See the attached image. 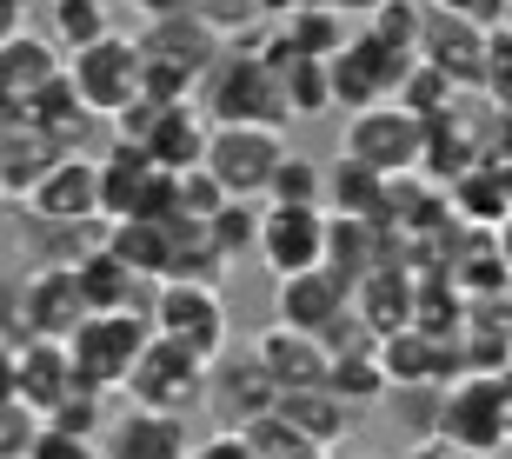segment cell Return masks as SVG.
<instances>
[{
  "instance_id": "6da1fadb",
  "label": "cell",
  "mask_w": 512,
  "mask_h": 459,
  "mask_svg": "<svg viewBox=\"0 0 512 459\" xmlns=\"http://www.w3.org/2000/svg\"><path fill=\"white\" fill-rule=\"evenodd\" d=\"M193 107H200L213 127H273V134L293 127V120H286V100H280V80L266 74L247 47H227V54L213 60Z\"/></svg>"
},
{
  "instance_id": "7a4b0ae2",
  "label": "cell",
  "mask_w": 512,
  "mask_h": 459,
  "mask_svg": "<svg viewBox=\"0 0 512 459\" xmlns=\"http://www.w3.org/2000/svg\"><path fill=\"white\" fill-rule=\"evenodd\" d=\"M147 333L153 340H173L200 353V360H220L233 340V313H227V293L220 287H193V280H160L147 306Z\"/></svg>"
},
{
  "instance_id": "3957f363",
  "label": "cell",
  "mask_w": 512,
  "mask_h": 459,
  "mask_svg": "<svg viewBox=\"0 0 512 459\" xmlns=\"http://www.w3.org/2000/svg\"><path fill=\"white\" fill-rule=\"evenodd\" d=\"M120 393H127V406H147V413H167V420H193L207 406V360L173 340H147Z\"/></svg>"
},
{
  "instance_id": "277c9868",
  "label": "cell",
  "mask_w": 512,
  "mask_h": 459,
  "mask_svg": "<svg viewBox=\"0 0 512 459\" xmlns=\"http://www.w3.org/2000/svg\"><path fill=\"white\" fill-rule=\"evenodd\" d=\"M147 340H153V333H147L140 313H87V320H80L60 346H67L74 380L87 386V393H120Z\"/></svg>"
},
{
  "instance_id": "5b68a950",
  "label": "cell",
  "mask_w": 512,
  "mask_h": 459,
  "mask_svg": "<svg viewBox=\"0 0 512 459\" xmlns=\"http://www.w3.org/2000/svg\"><path fill=\"white\" fill-rule=\"evenodd\" d=\"M419 140H426V120H413L399 100H380V107L346 114L340 160L380 173V180H399V173H419Z\"/></svg>"
},
{
  "instance_id": "8992f818",
  "label": "cell",
  "mask_w": 512,
  "mask_h": 459,
  "mask_svg": "<svg viewBox=\"0 0 512 459\" xmlns=\"http://www.w3.org/2000/svg\"><path fill=\"white\" fill-rule=\"evenodd\" d=\"M433 440L459 446V453H499L512 440V413L499 400V373H459L453 393L439 386V420H433Z\"/></svg>"
},
{
  "instance_id": "52a82bcc",
  "label": "cell",
  "mask_w": 512,
  "mask_h": 459,
  "mask_svg": "<svg viewBox=\"0 0 512 459\" xmlns=\"http://www.w3.org/2000/svg\"><path fill=\"white\" fill-rule=\"evenodd\" d=\"M67 87H74V100L94 120H114L140 94V47H133V34L114 27V34L87 40L80 54H67Z\"/></svg>"
},
{
  "instance_id": "ba28073f",
  "label": "cell",
  "mask_w": 512,
  "mask_h": 459,
  "mask_svg": "<svg viewBox=\"0 0 512 459\" xmlns=\"http://www.w3.org/2000/svg\"><path fill=\"white\" fill-rule=\"evenodd\" d=\"M413 54H399L386 40H373L366 27H353L340 54L326 60V87H333V107L340 114H360V107H380V100L399 94V80H406Z\"/></svg>"
},
{
  "instance_id": "9c48e42d",
  "label": "cell",
  "mask_w": 512,
  "mask_h": 459,
  "mask_svg": "<svg viewBox=\"0 0 512 459\" xmlns=\"http://www.w3.org/2000/svg\"><path fill=\"white\" fill-rule=\"evenodd\" d=\"M280 153H286V134H273V127H213L200 167L220 180L227 200H266V180L280 167Z\"/></svg>"
},
{
  "instance_id": "30bf717a",
  "label": "cell",
  "mask_w": 512,
  "mask_h": 459,
  "mask_svg": "<svg viewBox=\"0 0 512 459\" xmlns=\"http://www.w3.org/2000/svg\"><path fill=\"white\" fill-rule=\"evenodd\" d=\"M253 253L266 260L273 280H293V273L320 267L326 260V213L320 207H260V240Z\"/></svg>"
},
{
  "instance_id": "8fae6325",
  "label": "cell",
  "mask_w": 512,
  "mask_h": 459,
  "mask_svg": "<svg viewBox=\"0 0 512 459\" xmlns=\"http://www.w3.org/2000/svg\"><path fill=\"white\" fill-rule=\"evenodd\" d=\"M27 220H100V167L94 153H60L34 187L20 193Z\"/></svg>"
},
{
  "instance_id": "7c38bea8",
  "label": "cell",
  "mask_w": 512,
  "mask_h": 459,
  "mask_svg": "<svg viewBox=\"0 0 512 459\" xmlns=\"http://www.w3.org/2000/svg\"><path fill=\"white\" fill-rule=\"evenodd\" d=\"M419 67H433L459 87V94H479V67H486V27L479 20H459V14H426L419 20V47H413Z\"/></svg>"
},
{
  "instance_id": "4fadbf2b",
  "label": "cell",
  "mask_w": 512,
  "mask_h": 459,
  "mask_svg": "<svg viewBox=\"0 0 512 459\" xmlns=\"http://www.w3.org/2000/svg\"><path fill=\"white\" fill-rule=\"evenodd\" d=\"M87 320L74 267H27L20 273V340H67Z\"/></svg>"
},
{
  "instance_id": "5bb4252c",
  "label": "cell",
  "mask_w": 512,
  "mask_h": 459,
  "mask_svg": "<svg viewBox=\"0 0 512 459\" xmlns=\"http://www.w3.org/2000/svg\"><path fill=\"white\" fill-rule=\"evenodd\" d=\"M346 306H353V280H340L333 267H306V273H293V280L273 287V326H293V333H313L320 340Z\"/></svg>"
},
{
  "instance_id": "9a60e30c",
  "label": "cell",
  "mask_w": 512,
  "mask_h": 459,
  "mask_svg": "<svg viewBox=\"0 0 512 459\" xmlns=\"http://www.w3.org/2000/svg\"><path fill=\"white\" fill-rule=\"evenodd\" d=\"M100 459H187L193 433L187 420H167V413H147V406H120L114 420L100 426Z\"/></svg>"
},
{
  "instance_id": "2e32d148",
  "label": "cell",
  "mask_w": 512,
  "mask_h": 459,
  "mask_svg": "<svg viewBox=\"0 0 512 459\" xmlns=\"http://www.w3.org/2000/svg\"><path fill=\"white\" fill-rule=\"evenodd\" d=\"M273 400H280V386L260 373L253 353H220V360L207 366V406L220 413V426L260 420V413H273Z\"/></svg>"
},
{
  "instance_id": "e0dca14e",
  "label": "cell",
  "mask_w": 512,
  "mask_h": 459,
  "mask_svg": "<svg viewBox=\"0 0 512 459\" xmlns=\"http://www.w3.org/2000/svg\"><path fill=\"white\" fill-rule=\"evenodd\" d=\"M133 47H140L147 60H167V67L193 74V80H207V67L227 54V40L213 34L207 20H193V14H160V20H147V27L133 34Z\"/></svg>"
},
{
  "instance_id": "ac0fdd59",
  "label": "cell",
  "mask_w": 512,
  "mask_h": 459,
  "mask_svg": "<svg viewBox=\"0 0 512 459\" xmlns=\"http://www.w3.org/2000/svg\"><path fill=\"white\" fill-rule=\"evenodd\" d=\"M7 360H14V400L34 406L40 420H47V413H54V406L80 386L74 380V360H67V346H60V340H14Z\"/></svg>"
},
{
  "instance_id": "d6986e66",
  "label": "cell",
  "mask_w": 512,
  "mask_h": 459,
  "mask_svg": "<svg viewBox=\"0 0 512 459\" xmlns=\"http://www.w3.org/2000/svg\"><path fill=\"white\" fill-rule=\"evenodd\" d=\"M247 353L260 360V373L280 386V393H306V386H326V346L313 340V333H293V326H266V333H253Z\"/></svg>"
},
{
  "instance_id": "ffe728a7",
  "label": "cell",
  "mask_w": 512,
  "mask_h": 459,
  "mask_svg": "<svg viewBox=\"0 0 512 459\" xmlns=\"http://www.w3.org/2000/svg\"><path fill=\"white\" fill-rule=\"evenodd\" d=\"M74 287H80V306H87V313H140V320H147L160 280H140L127 260H114V253L100 247L74 267Z\"/></svg>"
},
{
  "instance_id": "44dd1931",
  "label": "cell",
  "mask_w": 512,
  "mask_h": 459,
  "mask_svg": "<svg viewBox=\"0 0 512 459\" xmlns=\"http://www.w3.org/2000/svg\"><path fill=\"white\" fill-rule=\"evenodd\" d=\"M107 247V220H27L20 213V267H80Z\"/></svg>"
},
{
  "instance_id": "7402d4cb",
  "label": "cell",
  "mask_w": 512,
  "mask_h": 459,
  "mask_svg": "<svg viewBox=\"0 0 512 459\" xmlns=\"http://www.w3.org/2000/svg\"><path fill=\"white\" fill-rule=\"evenodd\" d=\"M207 134H213V120L200 114L193 100H180V107H160V120H153V134L140 140V153H147L153 173H187V167H200Z\"/></svg>"
},
{
  "instance_id": "603a6c76",
  "label": "cell",
  "mask_w": 512,
  "mask_h": 459,
  "mask_svg": "<svg viewBox=\"0 0 512 459\" xmlns=\"http://www.w3.org/2000/svg\"><path fill=\"white\" fill-rule=\"evenodd\" d=\"M273 413H280V420L293 426V433H300L313 453H333V446H340L346 433L360 426V413H353L340 393H326V386H306V393H280V400H273Z\"/></svg>"
},
{
  "instance_id": "cb8c5ba5",
  "label": "cell",
  "mask_w": 512,
  "mask_h": 459,
  "mask_svg": "<svg viewBox=\"0 0 512 459\" xmlns=\"http://www.w3.org/2000/svg\"><path fill=\"white\" fill-rule=\"evenodd\" d=\"M353 313L366 320L373 340L399 333V326H413V273L406 267H373L353 280Z\"/></svg>"
},
{
  "instance_id": "d4e9b609",
  "label": "cell",
  "mask_w": 512,
  "mask_h": 459,
  "mask_svg": "<svg viewBox=\"0 0 512 459\" xmlns=\"http://www.w3.org/2000/svg\"><path fill=\"white\" fill-rule=\"evenodd\" d=\"M60 67H67V54H60L47 34H14L7 47H0V94L14 100V107H27V100L47 87V80H60Z\"/></svg>"
},
{
  "instance_id": "484cf974",
  "label": "cell",
  "mask_w": 512,
  "mask_h": 459,
  "mask_svg": "<svg viewBox=\"0 0 512 459\" xmlns=\"http://www.w3.org/2000/svg\"><path fill=\"white\" fill-rule=\"evenodd\" d=\"M54 160H60V140L40 134L34 120H7V127H0V193H7V200H20Z\"/></svg>"
},
{
  "instance_id": "4316f807",
  "label": "cell",
  "mask_w": 512,
  "mask_h": 459,
  "mask_svg": "<svg viewBox=\"0 0 512 459\" xmlns=\"http://www.w3.org/2000/svg\"><path fill=\"white\" fill-rule=\"evenodd\" d=\"M94 167H100V220H133L140 200H147V180H153L147 153L114 140L107 153H94Z\"/></svg>"
},
{
  "instance_id": "83f0119b",
  "label": "cell",
  "mask_w": 512,
  "mask_h": 459,
  "mask_svg": "<svg viewBox=\"0 0 512 459\" xmlns=\"http://www.w3.org/2000/svg\"><path fill=\"white\" fill-rule=\"evenodd\" d=\"M446 207H453V220H459V227L493 233L499 220L512 213V193H506V180H499V173L486 167V160H479V167H466V173L453 180V187H446Z\"/></svg>"
},
{
  "instance_id": "f1b7e54d",
  "label": "cell",
  "mask_w": 512,
  "mask_h": 459,
  "mask_svg": "<svg viewBox=\"0 0 512 459\" xmlns=\"http://www.w3.org/2000/svg\"><path fill=\"white\" fill-rule=\"evenodd\" d=\"M380 200H386L380 173L353 167V160L320 167V213H340V220H380Z\"/></svg>"
},
{
  "instance_id": "f546056e",
  "label": "cell",
  "mask_w": 512,
  "mask_h": 459,
  "mask_svg": "<svg viewBox=\"0 0 512 459\" xmlns=\"http://www.w3.org/2000/svg\"><path fill=\"white\" fill-rule=\"evenodd\" d=\"M107 253L127 260L140 280H167V253H173V220H107Z\"/></svg>"
},
{
  "instance_id": "4dcf8cb0",
  "label": "cell",
  "mask_w": 512,
  "mask_h": 459,
  "mask_svg": "<svg viewBox=\"0 0 512 459\" xmlns=\"http://www.w3.org/2000/svg\"><path fill=\"white\" fill-rule=\"evenodd\" d=\"M273 27L286 34V47H293L300 60H333L346 40H353V20L333 14L326 0H313V7H300V14H286V20H273Z\"/></svg>"
},
{
  "instance_id": "1f68e13d",
  "label": "cell",
  "mask_w": 512,
  "mask_h": 459,
  "mask_svg": "<svg viewBox=\"0 0 512 459\" xmlns=\"http://www.w3.org/2000/svg\"><path fill=\"white\" fill-rule=\"evenodd\" d=\"M100 34H114V7L107 0H47V40L60 54H80Z\"/></svg>"
},
{
  "instance_id": "d6a6232c",
  "label": "cell",
  "mask_w": 512,
  "mask_h": 459,
  "mask_svg": "<svg viewBox=\"0 0 512 459\" xmlns=\"http://www.w3.org/2000/svg\"><path fill=\"white\" fill-rule=\"evenodd\" d=\"M280 100H286V120H326L333 114V87H326V60H286L280 74Z\"/></svg>"
},
{
  "instance_id": "836d02e7",
  "label": "cell",
  "mask_w": 512,
  "mask_h": 459,
  "mask_svg": "<svg viewBox=\"0 0 512 459\" xmlns=\"http://www.w3.org/2000/svg\"><path fill=\"white\" fill-rule=\"evenodd\" d=\"M326 393H340L353 413L386 400V373L373 360V346H360V353H326Z\"/></svg>"
},
{
  "instance_id": "e575fe53",
  "label": "cell",
  "mask_w": 512,
  "mask_h": 459,
  "mask_svg": "<svg viewBox=\"0 0 512 459\" xmlns=\"http://www.w3.org/2000/svg\"><path fill=\"white\" fill-rule=\"evenodd\" d=\"M393 100H399V107H406L413 120H446V114H453V107H459L466 94H459V87H453L446 74H433V67H419V60H413Z\"/></svg>"
},
{
  "instance_id": "d590c367",
  "label": "cell",
  "mask_w": 512,
  "mask_h": 459,
  "mask_svg": "<svg viewBox=\"0 0 512 459\" xmlns=\"http://www.w3.org/2000/svg\"><path fill=\"white\" fill-rule=\"evenodd\" d=\"M260 207H320V160H306V153L286 147L273 180H266V200Z\"/></svg>"
},
{
  "instance_id": "8d00e7d4",
  "label": "cell",
  "mask_w": 512,
  "mask_h": 459,
  "mask_svg": "<svg viewBox=\"0 0 512 459\" xmlns=\"http://www.w3.org/2000/svg\"><path fill=\"white\" fill-rule=\"evenodd\" d=\"M207 240H213V253L220 260H247L253 253V240H260V200H227V207L207 220Z\"/></svg>"
},
{
  "instance_id": "74e56055",
  "label": "cell",
  "mask_w": 512,
  "mask_h": 459,
  "mask_svg": "<svg viewBox=\"0 0 512 459\" xmlns=\"http://www.w3.org/2000/svg\"><path fill=\"white\" fill-rule=\"evenodd\" d=\"M40 426H54V433H67V440H100V426H107V393L74 386V393H67V400H60Z\"/></svg>"
},
{
  "instance_id": "f35d334b",
  "label": "cell",
  "mask_w": 512,
  "mask_h": 459,
  "mask_svg": "<svg viewBox=\"0 0 512 459\" xmlns=\"http://www.w3.org/2000/svg\"><path fill=\"white\" fill-rule=\"evenodd\" d=\"M419 20H426L419 0H380V7L366 14V34L386 40V47H399V54H413L419 47Z\"/></svg>"
},
{
  "instance_id": "ab89813d",
  "label": "cell",
  "mask_w": 512,
  "mask_h": 459,
  "mask_svg": "<svg viewBox=\"0 0 512 459\" xmlns=\"http://www.w3.org/2000/svg\"><path fill=\"white\" fill-rule=\"evenodd\" d=\"M220 207H227V193H220V180H213L207 167L173 173V213H180V220H200V227H207Z\"/></svg>"
},
{
  "instance_id": "60d3db41",
  "label": "cell",
  "mask_w": 512,
  "mask_h": 459,
  "mask_svg": "<svg viewBox=\"0 0 512 459\" xmlns=\"http://www.w3.org/2000/svg\"><path fill=\"white\" fill-rule=\"evenodd\" d=\"M187 14H193V20H207L220 40H247L253 27H260V0H193Z\"/></svg>"
},
{
  "instance_id": "b9f144b4",
  "label": "cell",
  "mask_w": 512,
  "mask_h": 459,
  "mask_svg": "<svg viewBox=\"0 0 512 459\" xmlns=\"http://www.w3.org/2000/svg\"><path fill=\"white\" fill-rule=\"evenodd\" d=\"M34 433H40L34 406H20V400L0 406V459H27V453H34Z\"/></svg>"
},
{
  "instance_id": "7bdbcfd3",
  "label": "cell",
  "mask_w": 512,
  "mask_h": 459,
  "mask_svg": "<svg viewBox=\"0 0 512 459\" xmlns=\"http://www.w3.org/2000/svg\"><path fill=\"white\" fill-rule=\"evenodd\" d=\"M27 459H100V446L94 440H67V433H54V426H40Z\"/></svg>"
},
{
  "instance_id": "ee69618b",
  "label": "cell",
  "mask_w": 512,
  "mask_h": 459,
  "mask_svg": "<svg viewBox=\"0 0 512 459\" xmlns=\"http://www.w3.org/2000/svg\"><path fill=\"white\" fill-rule=\"evenodd\" d=\"M187 459H253V446L233 433V426H220V433H207V440H193Z\"/></svg>"
},
{
  "instance_id": "f6af8a7d",
  "label": "cell",
  "mask_w": 512,
  "mask_h": 459,
  "mask_svg": "<svg viewBox=\"0 0 512 459\" xmlns=\"http://www.w3.org/2000/svg\"><path fill=\"white\" fill-rule=\"evenodd\" d=\"M426 14H459V20H479V27H499L506 20V7H493V0H419Z\"/></svg>"
},
{
  "instance_id": "bcb514c9",
  "label": "cell",
  "mask_w": 512,
  "mask_h": 459,
  "mask_svg": "<svg viewBox=\"0 0 512 459\" xmlns=\"http://www.w3.org/2000/svg\"><path fill=\"white\" fill-rule=\"evenodd\" d=\"M0 326L20 340V273H0Z\"/></svg>"
},
{
  "instance_id": "7dc6e473",
  "label": "cell",
  "mask_w": 512,
  "mask_h": 459,
  "mask_svg": "<svg viewBox=\"0 0 512 459\" xmlns=\"http://www.w3.org/2000/svg\"><path fill=\"white\" fill-rule=\"evenodd\" d=\"M27 20H34V7H27V0H0V47H7L14 34H27Z\"/></svg>"
},
{
  "instance_id": "c3c4849f",
  "label": "cell",
  "mask_w": 512,
  "mask_h": 459,
  "mask_svg": "<svg viewBox=\"0 0 512 459\" xmlns=\"http://www.w3.org/2000/svg\"><path fill=\"white\" fill-rule=\"evenodd\" d=\"M127 7H133L140 20H160V14H187L193 0H127Z\"/></svg>"
},
{
  "instance_id": "681fc988",
  "label": "cell",
  "mask_w": 512,
  "mask_h": 459,
  "mask_svg": "<svg viewBox=\"0 0 512 459\" xmlns=\"http://www.w3.org/2000/svg\"><path fill=\"white\" fill-rule=\"evenodd\" d=\"M300 7H313V0H260V20H286V14H300Z\"/></svg>"
},
{
  "instance_id": "f907efd6",
  "label": "cell",
  "mask_w": 512,
  "mask_h": 459,
  "mask_svg": "<svg viewBox=\"0 0 512 459\" xmlns=\"http://www.w3.org/2000/svg\"><path fill=\"white\" fill-rule=\"evenodd\" d=\"M326 7H333V14H346V20H366L380 0H326Z\"/></svg>"
},
{
  "instance_id": "816d5d0a",
  "label": "cell",
  "mask_w": 512,
  "mask_h": 459,
  "mask_svg": "<svg viewBox=\"0 0 512 459\" xmlns=\"http://www.w3.org/2000/svg\"><path fill=\"white\" fill-rule=\"evenodd\" d=\"M493 247H499V260H506V267H512V213H506V220H499V227H493Z\"/></svg>"
},
{
  "instance_id": "f5cc1de1",
  "label": "cell",
  "mask_w": 512,
  "mask_h": 459,
  "mask_svg": "<svg viewBox=\"0 0 512 459\" xmlns=\"http://www.w3.org/2000/svg\"><path fill=\"white\" fill-rule=\"evenodd\" d=\"M14 400V360H7V353H0V406Z\"/></svg>"
},
{
  "instance_id": "db71d44e",
  "label": "cell",
  "mask_w": 512,
  "mask_h": 459,
  "mask_svg": "<svg viewBox=\"0 0 512 459\" xmlns=\"http://www.w3.org/2000/svg\"><path fill=\"white\" fill-rule=\"evenodd\" d=\"M7 120H20V107H14L7 94H0V127H7Z\"/></svg>"
},
{
  "instance_id": "11a10c76",
  "label": "cell",
  "mask_w": 512,
  "mask_h": 459,
  "mask_svg": "<svg viewBox=\"0 0 512 459\" xmlns=\"http://www.w3.org/2000/svg\"><path fill=\"white\" fill-rule=\"evenodd\" d=\"M0 353H14V333H7V326H0Z\"/></svg>"
},
{
  "instance_id": "9f6ffc18",
  "label": "cell",
  "mask_w": 512,
  "mask_h": 459,
  "mask_svg": "<svg viewBox=\"0 0 512 459\" xmlns=\"http://www.w3.org/2000/svg\"><path fill=\"white\" fill-rule=\"evenodd\" d=\"M506 353H512V333H506ZM506 366H512V360H506Z\"/></svg>"
},
{
  "instance_id": "6f0895ef",
  "label": "cell",
  "mask_w": 512,
  "mask_h": 459,
  "mask_svg": "<svg viewBox=\"0 0 512 459\" xmlns=\"http://www.w3.org/2000/svg\"><path fill=\"white\" fill-rule=\"evenodd\" d=\"M107 7H127V0H107Z\"/></svg>"
},
{
  "instance_id": "680465c9",
  "label": "cell",
  "mask_w": 512,
  "mask_h": 459,
  "mask_svg": "<svg viewBox=\"0 0 512 459\" xmlns=\"http://www.w3.org/2000/svg\"><path fill=\"white\" fill-rule=\"evenodd\" d=\"M506 300H512V280H506Z\"/></svg>"
},
{
  "instance_id": "91938a15",
  "label": "cell",
  "mask_w": 512,
  "mask_h": 459,
  "mask_svg": "<svg viewBox=\"0 0 512 459\" xmlns=\"http://www.w3.org/2000/svg\"><path fill=\"white\" fill-rule=\"evenodd\" d=\"M360 459H380V453H360Z\"/></svg>"
},
{
  "instance_id": "94428289",
  "label": "cell",
  "mask_w": 512,
  "mask_h": 459,
  "mask_svg": "<svg viewBox=\"0 0 512 459\" xmlns=\"http://www.w3.org/2000/svg\"><path fill=\"white\" fill-rule=\"evenodd\" d=\"M0 207H7V193H0Z\"/></svg>"
},
{
  "instance_id": "6125c7cd",
  "label": "cell",
  "mask_w": 512,
  "mask_h": 459,
  "mask_svg": "<svg viewBox=\"0 0 512 459\" xmlns=\"http://www.w3.org/2000/svg\"><path fill=\"white\" fill-rule=\"evenodd\" d=\"M493 7H506V0H493Z\"/></svg>"
}]
</instances>
